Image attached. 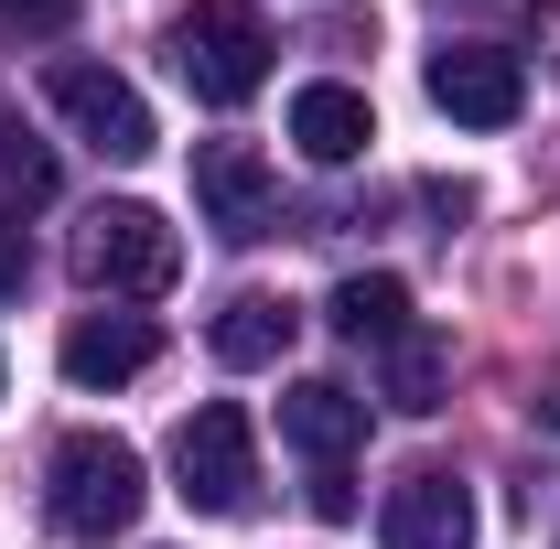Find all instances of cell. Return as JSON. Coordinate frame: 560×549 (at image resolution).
I'll return each instance as SVG.
<instances>
[{
    "mask_svg": "<svg viewBox=\"0 0 560 549\" xmlns=\"http://www.w3.org/2000/svg\"><path fill=\"white\" fill-rule=\"evenodd\" d=\"M140 495H151V475H140V453L119 442V431H66L55 464H44V517H55L75 549L130 539V528H140Z\"/></svg>",
    "mask_w": 560,
    "mask_h": 549,
    "instance_id": "1",
    "label": "cell"
},
{
    "mask_svg": "<svg viewBox=\"0 0 560 549\" xmlns=\"http://www.w3.org/2000/svg\"><path fill=\"white\" fill-rule=\"evenodd\" d=\"M270 22L248 11V0H195L184 22H173V75L206 97V108H248L259 86H270Z\"/></svg>",
    "mask_w": 560,
    "mask_h": 549,
    "instance_id": "2",
    "label": "cell"
},
{
    "mask_svg": "<svg viewBox=\"0 0 560 549\" xmlns=\"http://www.w3.org/2000/svg\"><path fill=\"white\" fill-rule=\"evenodd\" d=\"M66 259H75V280L108 291V302H151V291H173V270H184V237H173L151 206H97L86 226H75Z\"/></svg>",
    "mask_w": 560,
    "mask_h": 549,
    "instance_id": "3",
    "label": "cell"
},
{
    "mask_svg": "<svg viewBox=\"0 0 560 549\" xmlns=\"http://www.w3.org/2000/svg\"><path fill=\"white\" fill-rule=\"evenodd\" d=\"M173 495L195 517H248L259 495V442H248V410L237 399H206V410L173 431Z\"/></svg>",
    "mask_w": 560,
    "mask_h": 549,
    "instance_id": "4",
    "label": "cell"
},
{
    "mask_svg": "<svg viewBox=\"0 0 560 549\" xmlns=\"http://www.w3.org/2000/svg\"><path fill=\"white\" fill-rule=\"evenodd\" d=\"M44 97H55V119H66L86 151H108V162H140V151L162 140V130H151V97H140L119 66H75V55H66V66L44 75Z\"/></svg>",
    "mask_w": 560,
    "mask_h": 549,
    "instance_id": "5",
    "label": "cell"
},
{
    "mask_svg": "<svg viewBox=\"0 0 560 549\" xmlns=\"http://www.w3.org/2000/svg\"><path fill=\"white\" fill-rule=\"evenodd\" d=\"M420 86H431V108L453 130H506L528 108V75H517V55H495V44H442L420 66Z\"/></svg>",
    "mask_w": 560,
    "mask_h": 549,
    "instance_id": "6",
    "label": "cell"
},
{
    "mask_svg": "<svg viewBox=\"0 0 560 549\" xmlns=\"http://www.w3.org/2000/svg\"><path fill=\"white\" fill-rule=\"evenodd\" d=\"M195 215H206L226 248H248V237H270L280 215V184L270 162L248 151V140H195Z\"/></svg>",
    "mask_w": 560,
    "mask_h": 549,
    "instance_id": "7",
    "label": "cell"
},
{
    "mask_svg": "<svg viewBox=\"0 0 560 549\" xmlns=\"http://www.w3.org/2000/svg\"><path fill=\"white\" fill-rule=\"evenodd\" d=\"M377 539H388V549H475V484L442 475V464L399 475V484H388V517H377Z\"/></svg>",
    "mask_w": 560,
    "mask_h": 549,
    "instance_id": "8",
    "label": "cell"
},
{
    "mask_svg": "<svg viewBox=\"0 0 560 549\" xmlns=\"http://www.w3.org/2000/svg\"><path fill=\"white\" fill-rule=\"evenodd\" d=\"M291 140H302V162H355L366 140H377V108H366V86H346V75H313L302 97H291Z\"/></svg>",
    "mask_w": 560,
    "mask_h": 549,
    "instance_id": "9",
    "label": "cell"
},
{
    "mask_svg": "<svg viewBox=\"0 0 560 549\" xmlns=\"http://www.w3.org/2000/svg\"><path fill=\"white\" fill-rule=\"evenodd\" d=\"M151 355H162V335L140 313H86V324H66V377L75 388H130Z\"/></svg>",
    "mask_w": 560,
    "mask_h": 549,
    "instance_id": "10",
    "label": "cell"
},
{
    "mask_svg": "<svg viewBox=\"0 0 560 549\" xmlns=\"http://www.w3.org/2000/svg\"><path fill=\"white\" fill-rule=\"evenodd\" d=\"M280 442H291V453H313V464H346L355 442H366V399L335 388V377H302V388L280 399Z\"/></svg>",
    "mask_w": 560,
    "mask_h": 549,
    "instance_id": "11",
    "label": "cell"
},
{
    "mask_svg": "<svg viewBox=\"0 0 560 549\" xmlns=\"http://www.w3.org/2000/svg\"><path fill=\"white\" fill-rule=\"evenodd\" d=\"M291 324H302V313H291L280 291H237L206 324V344H215V366H280V355H291Z\"/></svg>",
    "mask_w": 560,
    "mask_h": 549,
    "instance_id": "12",
    "label": "cell"
},
{
    "mask_svg": "<svg viewBox=\"0 0 560 549\" xmlns=\"http://www.w3.org/2000/svg\"><path fill=\"white\" fill-rule=\"evenodd\" d=\"M324 313H335L346 344H399V335H410V280H399V270H355V280H335Z\"/></svg>",
    "mask_w": 560,
    "mask_h": 549,
    "instance_id": "13",
    "label": "cell"
},
{
    "mask_svg": "<svg viewBox=\"0 0 560 549\" xmlns=\"http://www.w3.org/2000/svg\"><path fill=\"white\" fill-rule=\"evenodd\" d=\"M33 206H55V151L0 108V226H11V215H33Z\"/></svg>",
    "mask_w": 560,
    "mask_h": 549,
    "instance_id": "14",
    "label": "cell"
},
{
    "mask_svg": "<svg viewBox=\"0 0 560 549\" xmlns=\"http://www.w3.org/2000/svg\"><path fill=\"white\" fill-rule=\"evenodd\" d=\"M442 377H453V355H442V335H399L388 344V410H410V420H431L442 410Z\"/></svg>",
    "mask_w": 560,
    "mask_h": 549,
    "instance_id": "15",
    "label": "cell"
},
{
    "mask_svg": "<svg viewBox=\"0 0 560 549\" xmlns=\"http://www.w3.org/2000/svg\"><path fill=\"white\" fill-rule=\"evenodd\" d=\"M86 0H0V33H22V44H55Z\"/></svg>",
    "mask_w": 560,
    "mask_h": 549,
    "instance_id": "16",
    "label": "cell"
},
{
    "mask_svg": "<svg viewBox=\"0 0 560 549\" xmlns=\"http://www.w3.org/2000/svg\"><path fill=\"white\" fill-rule=\"evenodd\" d=\"M313 517H324V528H346V517H355V484H346V464H313Z\"/></svg>",
    "mask_w": 560,
    "mask_h": 549,
    "instance_id": "17",
    "label": "cell"
},
{
    "mask_svg": "<svg viewBox=\"0 0 560 549\" xmlns=\"http://www.w3.org/2000/svg\"><path fill=\"white\" fill-rule=\"evenodd\" d=\"M22 280H33V259H22V226H0V302H22Z\"/></svg>",
    "mask_w": 560,
    "mask_h": 549,
    "instance_id": "18",
    "label": "cell"
},
{
    "mask_svg": "<svg viewBox=\"0 0 560 549\" xmlns=\"http://www.w3.org/2000/svg\"><path fill=\"white\" fill-rule=\"evenodd\" d=\"M420 206H431L442 226H453V215H475V184H420Z\"/></svg>",
    "mask_w": 560,
    "mask_h": 549,
    "instance_id": "19",
    "label": "cell"
}]
</instances>
